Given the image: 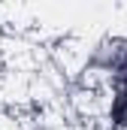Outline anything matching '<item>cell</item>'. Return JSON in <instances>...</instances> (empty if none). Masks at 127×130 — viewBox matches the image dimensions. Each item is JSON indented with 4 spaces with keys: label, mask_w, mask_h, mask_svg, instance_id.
I'll return each instance as SVG.
<instances>
[{
    "label": "cell",
    "mask_w": 127,
    "mask_h": 130,
    "mask_svg": "<svg viewBox=\"0 0 127 130\" xmlns=\"http://www.w3.org/2000/svg\"><path fill=\"white\" fill-rule=\"evenodd\" d=\"M121 70H127V33H106L94 39L82 58V76L109 79Z\"/></svg>",
    "instance_id": "6da1fadb"
},
{
    "label": "cell",
    "mask_w": 127,
    "mask_h": 130,
    "mask_svg": "<svg viewBox=\"0 0 127 130\" xmlns=\"http://www.w3.org/2000/svg\"><path fill=\"white\" fill-rule=\"evenodd\" d=\"M106 124L112 130H127V88H109V97H106Z\"/></svg>",
    "instance_id": "7a4b0ae2"
},
{
    "label": "cell",
    "mask_w": 127,
    "mask_h": 130,
    "mask_svg": "<svg viewBox=\"0 0 127 130\" xmlns=\"http://www.w3.org/2000/svg\"><path fill=\"white\" fill-rule=\"evenodd\" d=\"M106 85H109V88H127V70L115 73V76H109V79H106Z\"/></svg>",
    "instance_id": "3957f363"
},
{
    "label": "cell",
    "mask_w": 127,
    "mask_h": 130,
    "mask_svg": "<svg viewBox=\"0 0 127 130\" xmlns=\"http://www.w3.org/2000/svg\"><path fill=\"white\" fill-rule=\"evenodd\" d=\"M30 130H52V127H49L45 121H33V127H30Z\"/></svg>",
    "instance_id": "277c9868"
}]
</instances>
